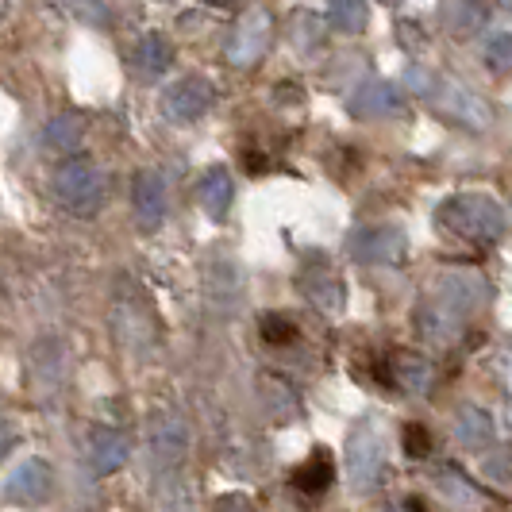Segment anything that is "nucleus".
I'll return each mask as SVG.
<instances>
[{
  "instance_id": "nucleus-15",
  "label": "nucleus",
  "mask_w": 512,
  "mask_h": 512,
  "mask_svg": "<svg viewBox=\"0 0 512 512\" xmlns=\"http://www.w3.org/2000/svg\"><path fill=\"white\" fill-rule=\"evenodd\" d=\"M47 493V470L39 466V462H27L20 466L16 474H12V497H20V501H39Z\"/></svg>"
},
{
  "instance_id": "nucleus-4",
  "label": "nucleus",
  "mask_w": 512,
  "mask_h": 512,
  "mask_svg": "<svg viewBox=\"0 0 512 512\" xmlns=\"http://www.w3.org/2000/svg\"><path fill=\"white\" fill-rule=\"evenodd\" d=\"M58 193L70 208L89 216L101 201V178H97V170L89 162H70V166L58 170Z\"/></svg>"
},
{
  "instance_id": "nucleus-3",
  "label": "nucleus",
  "mask_w": 512,
  "mask_h": 512,
  "mask_svg": "<svg viewBox=\"0 0 512 512\" xmlns=\"http://www.w3.org/2000/svg\"><path fill=\"white\" fill-rule=\"evenodd\" d=\"M347 455H351V482L362 493H370V489L382 482V470H385L382 439L374 436L370 428H359L355 436L347 439Z\"/></svg>"
},
{
  "instance_id": "nucleus-10",
  "label": "nucleus",
  "mask_w": 512,
  "mask_h": 512,
  "mask_svg": "<svg viewBox=\"0 0 512 512\" xmlns=\"http://www.w3.org/2000/svg\"><path fill=\"white\" fill-rule=\"evenodd\" d=\"M332 482H335V462L328 451H312V459L293 470V489L305 493V497H324Z\"/></svg>"
},
{
  "instance_id": "nucleus-11",
  "label": "nucleus",
  "mask_w": 512,
  "mask_h": 512,
  "mask_svg": "<svg viewBox=\"0 0 512 512\" xmlns=\"http://www.w3.org/2000/svg\"><path fill=\"white\" fill-rule=\"evenodd\" d=\"M389 378H393L397 389H405V393H428V385H432V362L412 355V351H397L393 366H389Z\"/></svg>"
},
{
  "instance_id": "nucleus-19",
  "label": "nucleus",
  "mask_w": 512,
  "mask_h": 512,
  "mask_svg": "<svg viewBox=\"0 0 512 512\" xmlns=\"http://www.w3.org/2000/svg\"><path fill=\"white\" fill-rule=\"evenodd\" d=\"M486 66L493 74H509L512 70V31H501L486 43Z\"/></svg>"
},
{
  "instance_id": "nucleus-14",
  "label": "nucleus",
  "mask_w": 512,
  "mask_h": 512,
  "mask_svg": "<svg viewBox=\"0 0 512 512\" xmlns=\"http://www.w3.org/2000/svg\"><path fill=\"white\" fill-rule=\"evenodd\" d=\"M135 208H139V224L143 228H154L162 220V185L151 174H143L135 181Z\"/></svg>"
},
{
  "instance_id": "nucleus-8",
  "label": "nucleus",
  "mask_w": 512,
  "mask_h": 512,
  "mask_svg": "<svg viewBox=\"0 0 512 512\" xmlns=\"http://www.w3.org/2000/svg\"><path fill=\"white\" fill-rule=\"evenodd\" d=\"M351 112L359 120H385L401 112V93L389 81H366L359 93L351 97Z\"/></svg>"
},
{
  "instance_id": "nucleus-18",
  "label": "nucleus",
  "mask_w": 512,
  "mask_h": 512,
  "mask_svg": "<svg viewBox=\"0 0 512 512\" xmlns=\"http://www.w3.org/2000/svg\"><path fill=\"white\" fill-rule=\"evenodd\" d=\"M328 20L339 31H362L366 27V4H359V0H339V4L328 8Z\"/></svg>"
},
{
  "instance_id": "nucleus-20",
  "label": "nucleus",
  "mask_w": 512,
  "mask_h": 512,
  "mask_svg": "<svg viewBox=\"0 0 512 512\" xmlns=\"http://www.w3.org/2000/svg\"><path fill=\"white\" fill-rule=\"evenodd\" d=\"M124 455H128V447H124L120 436H108V432H104V436L97 439V466H101V470H116V466L124 462Z\"/></svg>"
},
{
  "instance_id": "nucleus-25",
  "label": "nucleus",
  "mask_w": 512,
  "mask_h": 512,
  "mask_svg": "<svg viewBox=\"0 0 512 512\" xmlns=\"http://www.w3.org/2000/svg\"><path fill=\"white\" fill-rule=\"evenodd\" d=\"M239 512H247V509H243V505H239Z\"/></svg>"
},
{
  "instance_id": "nucleus-2",
  "label": "nucleus",
  "mask_w": 512,
  "mask_h": 512,
  "mask_svg": "<svg viewBox=\"0 0 512 512\" xmlns=\"http://www.w3.org/2000/svg\"><path fill=\"white\" fill-rule=\"evenodd\" d=\"M436 108L447 116V120H455L462 128H474V131H486L493 124V108H489L478 93H470L466 85H455V81H447V85H439L436 93Z\"/></svg>"
},
{
  "instance_id": "nucleus-6",
  "label": "nucleus",
  "mask_w": 512,
  "mask_h": 512,
  "mask_svg": "<svg viewBox=\"0 0 512 512\" xmlns=\"http://www.w3.org/2000/svg\"><path fill=\"white\" fill-rule=\"evenodd\" d=\"M439 293H443V305L455 308L459 316H466L470 308H478L489 301L486 278L474 274V270H447L443 282H439Z\"/></svg>"
},
{
  "instance_id": "nucleus-9",
  "label": "nucleus",
  "mask_w": 512,
  "mask_h": 512,
  "mask_svg": "<svg viewBox=\"0 0 512 512\" xmlns=\"http://www.w3.org/2000/svg\"><path fill=\"white\" fill-rule=\"evenodd\" d=\"M266 39H270V20H266V12L247 16V20L239 24V31H235V39H231V62H239V66L255 62L258 54L266 51Z\"/></svg>"
},
{
  "instance_id": "nucleus-5",
  "label": "nucleus",
  "mask_w": 512,
  "mask_h": 512,
  "mask_svg": "<svg viewBox=\"0 0 512 512\" xmlns=\"http://www.w3.org/2000/svg\"><path fill=\"white\" fill-rule=\"evenodd\" d=\"M412 324H416V335H420L424 343H432V347H455L462 335V316L455 308L443 305V301L420 305L416 316H412Z\"/></svg>"
},
{
  "instance_id": "nucleus-21",
  "label": "nucleus",
  "mask_w": 512,
  "mask_h": 512,
  "mask_svg": "<svg viewBox=\"0 0 512 512\" xmlns=\"http://www.w3.org/2000/svg\"><path fill=\"white\" fill-rule=\"evenodd\" d=\"M447 16H451V24H455V31H459V35H470L474 27H482V20H486V8H482V4H455Z\"/></svg>"
},
{
  "instance_id": "nucleus-1",
  "label": "nucleus",
  "mask_w": 512,
  "mask_h": 512,
  "mask_svg": "<svg viewBox=\"0 0 512 512\" xmlns=\"http://www.w3.org/2000/svg\"><path fill=\"white\" fill-rule=\"evenodd\" d=\"M439 224L466 243H497L505 235V208L489 193H459L439 205Z\"/></svg>"
},
{
  "instance_id": "nucleus-13",
  "label": "nucleus",
  "mask_w": 512,
  "mask_h": 512,
  "mask_svg": "<svg viewBox=\"0 0 512 512\" xmlns=\"http://www.w3.org/2000/svg\"><path fill=\"white\" fill-rule=\"evenodd\" d=\"M455 436H459L462 447H486L493 439V416L478 405H466L455 420Z\"/></svg>"
},
{
  "instance_id": "nucleus-24",
  "label": "nucleus",
  "mask_w": 512,
  "mask_h": 512,
  "mask_svg": "<svg viewBox=\"0 0 512 512\" xmlns=\"http://www.w3.org/2000/svg\"><path fill=\"white\" fill-rule=\"evenodd\" d=\"M385 512H401V509H385Z\"/></svg>"
},
{
  "instance_id": "nucleus-12",
  "label": "nucleus",
  "mask_w": 512,
  "mask_h": 512,
  "mask_svg": "<svg viewBox=\"0 0 512 512\" xmlns=\"http://www.w3.org/2000/svg\"><path fill=\"white\" fill-rule=\"evenodd\" d=\"M212 101V93H208L205 81H181L178 89H170V97H166V112L174 116V120H193V116H201Z\"/></svg>"
},
{
  "instance_id": "nucleus-22",
  "label": "nucleus",
  "mask_w": 512,
  "mask_h": 512,
  "mask_svg": "<svg viewBox=\"0 0 512 512\" xmlns=\"http://www.w3.org/2000/svg\"><path fill=\"white\" fill-rule=\"evenodd\" d=\"M405 455L409 459H428L432 455V436L424 424H405Z\"/></svg>"
},
{
  "instance_id": "nucleus-7",
  "label": "nucleus",
  "mask_w": 512,
  "mask_h": 512,
  "mask_svg": "<svg viewBox=\"0 0 512 512\" xmlns=\"http://www.w3.org/2000/svg\"><path fill=\"white\" fill-rule=\"evenodd\" d=\"M351 255L359 262H397L405 255V231L397 228H362L351 235Z\"/></svg>"
},
{
  "instance_id": "nucleus-17",
  "label": "nucleus",
  "mask_w": 512,
  "mask_h": 512,
  "mask_svg": "<svg viewBox=\"0 0 512 512\" xmlns=\"http://www.w3.org/2000/svg\"><path fill=\"white\" fill-rule=\"evenodd\" d=\"M258 332H262V339H266L270 347H289V343H297V324H293V320H285V316H278V312L262 316Z\"/></svg>"
},
{
  "instance_id": "nucleus-16",
  "label": "nucleus",
  "mask_w": 512,
  "mask_h": 512,
  "mask_svg": "<svg viewBox=\"0 0 512 512\" xmlns=\"http://www.w3.org/2000/svg\"><path fill=\"white\" fill-rule=\"evenodd\" d=\"M228 201H231V178L224 170H212V174L201 181V205H205L212 216H224Z\"/></svg>"
},
{
  "instance_id": "nucleus-23",
  "label": "nucleus",
  "mask_w": 512,
  "mask_h": 512,
  "mask_svg": "<svg viewBox=\"0 0 512 512\" xmlns=\"http://www.w3.org/2000/svg\"><path fill=\"white\" fill-rule=\"evenodd\" d=\"M243 166H247V174H262V170H270V158L258 151H247L243 154Z\"/></svg>"
}]
</instances>
